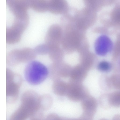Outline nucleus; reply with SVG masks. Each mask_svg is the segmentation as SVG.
<instances>
[{
	"label": "nucleus",
	"mask_w": 120,
	"mask_h": 120,
	"mask_svg": "<svg viewBox=\"0 0 120 120\" xmlns=\"http://www.w3.org/2000/svg\"><path fill=\"white\" fill-rule=\"evenodd\" d=\"M115 3V4L120 5V0H116Z\"/></svg>",
	"instance_id": "22"
},
{
	"label": "nucleus",
	"mask_w": 120,
	"mask_h": 120,
	"mask_svg": "<svg viewBox=\"0 0 120 120\" xmlns=\"http://www.w3.org/2000/svg\"><path fill=\"white\" fill-rule=\"evenodd\" d=\"M68 83L60 79L54 81L52 85V89L56 94L60 96L66 95Z\"/></svg>",
	"instance_id": "11"
},
{
	"label": "nucleus",
	"mask_w": 120,
	"mask_h": 120,
	"mask_svg": "<svg viewBox=\"0 0 120 120\" xmlns=\"http://www.w3.org/2000/svg\"><path fill=\"white\" fill-rule=\"evenodd\" d=\"M29 21L27 18H15L12 25L7 28L6 41L8 44H15L20 41L28 25Z\"/></svg>",
	"instance_id": "5"
},
{
	"label": "nucleus",
	"mask_w": 120,
	"mask_h": 120,
	"mask_svg": "<svg viewBox=\"0 0 120 120\" xmlns=\"http://www.w3.org/2000/svg\"><path fill=\"white\" fill-rule=\"evenodd\" d=\"M81 105L84 111L83 116L92 118L96 111L97 106L96 100L89 95L81 101Z\"/></svg>",
	"instance_id": "9"
},
{
	"label": "nucleus",
	"mask_w": 120,
	"mask_h": 120,
	"mask_svg": "<svg viewBox=\"0 0 120 120\" xmlns=\"http://www.w3.org/2000/svg\"><path fill=\"white\" fill-rule=\"evenodd\" d=\"M82 82L70 80L68 83L66 95L71 100L75 101H82L89 95V92Z\"/></svg>",
	"instance_id": "6"
},
{
	"label": "nucleus",
	"mask_w": 120,
	"mask_h": 120,
	"mask_svg": "<svg viewBox=\"0 0 120 120\" xmlns=\"http://www.w3.org/2000/svg\"><path fill=\"white\" fill-rule=\"evenodd\" d=\"M52 99L49 95L45 94L40 96V102L41 109L43 111L48 110L51 106Z\"/></svg>",
	"instance_id": "15"
},
{
	"label": "nucleus",
	"mask_w": 120,
	"mask_h": 120,
	"mask_svg": "<svg viewBox=\"0 0 120 120\" xmlns=\"http://www.w3.org/2000/svg\"><path fill=\"white\" fill-rule=\"evenodd\" d=\"M86 7L92 9L95 6L99 0H82Z\"/></svg>",
	"instance_id": "19"
},
{
	"label": "nucleus",
	"mask_w": 120,
	"mask_h": 120,
	"mask_svg": "<svg viewBox=\"0 0 120 120\" xmlns=\"http://www.w3.org/2000/svg\"><path fill=\"white\" fill-rule=\"evenodd\" d=\"M104 6H109L115 3L116 0H102Z\"/></svg>",
	"instance_id": "21"
},
{
	"label": "nucleus",
	"mask_w": 120,
	"mask_h": 120,
	"mask_svg": "<svg viewBox=\"0 0 120 120\" xmlns=\"http://www.w3.org/2000/svg\"><path fill=\"white\" fill-rule=\"evenodd\" d=\"M30 8L37 12H45L48 11V0H31Z\"/></svg>",
	"instance_id": "12"
},
{
	"label": "nucleus",
	"mask_w": 120,
	"mask_h": 120,
	"mask_svg": "<svg viewBox=\"0 0 120 120\" xmlns=\"http://www.w3.org/2000/svg\"><path fill=\"white\" fill-rule=\"evenodd\" d=\"M49 75L46 67L41 62L32 60L25 67L24 75L26 81L32 85H39L44 81Z\"/></svg>",
	"instance_id": "2"
},
{
	"label": "nucleus",
	"mask_w": 120,
	"mask_h": 120,
	"mask_svg": "<svg viewBox=\"0 0 120 120\" xmlns=\"http://www.w3.org/2000/svg\"><path fill=\"white\" fill-rule=\"evenodd\" d=\"M69 7L66 0H48V11L55 14H64Z\"/></svg>",
	"instance_id": "8"
},
{
	"label": "nucleus",
	"mask_w": 120,
	"mask_h": 120,
	"mask_svg": "<svg viewBox=\"0 0 120 120\" xmlns=\"http://www.w3.org/2000/svg\"><path fill=\"white\" fill-rule=\"evenodd\" d=\"M111 43L110 40L106 37L101 36L96 42L95 48L97 53L100 55L105 54L111 48Z\"/></svg>",
	"instance_id": "10"
},
{
	"label": "nucleus",
	"mask_w": 120,
	"mask_h": 120,
	"mask_svg": "<svg viewBox=\"0 0 120 120\" xmlns=\"http://www.w3.org/2000/svg\"><path fill=\"white\" fill-rule=\"evenodd\" d=\"M37 54L34 49L25 48L11 50L7 56V64L14 66L21 63L29 62L36 58Z\"/></svg>",
	"instance_id": "4"
},
{
	"label": "nucleus",
	"mask_w": 120,
	"mask_h": 120,
	"mask_svg": "<svg viewBox=\"0 0 120 120\" xmlns=\"http://www.w3.org/2000/svg\"><path fill=\"white\" fill-rule=\"evenodd\" d=\"M34 49L37 55H44L49 52L48 47L45 44L39 45L36 46Z\"/></svg>",
	"instance_id": "17"
},
{
	"label": "nucleus",
	"mask_w": 120,
	"mask_h": 120,
	"mask_svg": "<svg viewBox=\"0 0 120 120\" xmlns=\"http://www.w3.org/2000/svg\"><path fill=\"white\" fill-rule=\"evenodd\" d=\"M109 17L111 23L120 26V5L115 4L109 13Z\"/></svg>",
	"instance_id": "14"
},
{
	"label": "nucleus",
	"mask_w": 120,
	"mask_h": 120,
	"mask_svg": "<svg viewBox=\"0 0 120 120\" xmlns=\"http://www.w3.org/2000/svg\"><path fill=\"white\" fill-rule=\"evenodd\" d=\"M8 6L15 17L28 14L27 10L30 8L31 0H6Z\"/></svg>",
	"instance_id": "7"
},
{
	"label": "nucleus",
	"mask_w": 120,
	"mask_h": 120,
	"mask_svg": "<svg viewBox=\"0 0 120 120\" xmlns=\"http://www.w3.org/2000/svg\"><path fill=\"white\" fill-rule=\"evenodd\" d=\"M7 101L13 103L17 99L23 79L20 75L7 69Z\"/></svg>",
	"instance_id": "3"
},
{
	"label": "nucleus",
	"mask_w": 120,
	"mask_h": 120,
	"mask_svg": "<svg viewBox=\"0 0 120 120\" xmlns=\"http://www.w3.org/2000/svg\"><path fill=\"white\" fill-rule=\"evenodd\" d=\"M108 101L111 105L120 107V91L114 92L110 94L108 97Z\"/></svg>",
	"instance_id": "16"
},
{
	"label": "nucleus",
	"mask_w": 120,
	"mask_h": 120,
	"mask_svg": "<svg viewBox=\"0 0 120 120\" xmlns=\"http://www.w3.org/2000/svg\"><path fill=\"white\" fill-rule=\"evenodd\" d=\"M87 73L82 68H76L71 71L69 77L70 80L82 82L86 77Z\"/></svg>",
	"instance_id": "13"
},
{
	"label": "nucleus",
	"mask_w": 120,
	"mask_h": 120,
	"mask_svg": "<svg viewBox=\"0 0 120 120\" xmlns=\"http://www.w3.org/2000/svg\"><path fill=\"white\" fill-rule=\"evenodd\" d=\"M111 84L114 88L120 89V75H114L110 79Z\"/></svg>",
	"instance_id": "18"
},
{
	"label": "nucleus",
	"mask_w": 120,
	"mask_h": 120,
	"mask_svg": "<svg viewBox=\"0 0 120 120\" xmlns=\"http://www.w3.org/2000/svg\"><path fill=\"white\" fill-rule=\"evenodd\" d=\"M98 69L102 71H107L109 69L110 65L108 63L106 62H102L100 63L98 67Z\"/></svg>",
	"instance_id": "20"
},
{
	"label": "nucleus",
	"mask_w": 120,
	"mask_h": 120,
	"mask_svg": "<svg viewBox=\"0 0 120 120\" xmlns=\"http://www.w3.org/2000/svg\"><path fill=\"white\" fill-rule=\"evenodd\" d=\"M40 96L33 90L24 92L21 97L20 105L13 113L15 118L19 120L28 118L30 120L41 119L44 115L40 109Z\"/></svg>",
	"instance_id": "1"
}]
</instances>
